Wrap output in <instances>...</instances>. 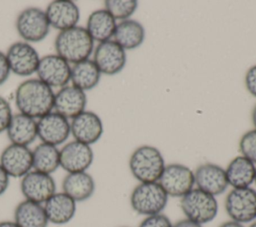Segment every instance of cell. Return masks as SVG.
<instances>
[{
  "label": "cell",
  "mask_w": 256,
  "mask_h": 227,
  "mask_svg": "<svg viewBox=\"0 0 256 227\" xmlns=\"http://www.w3.org/2000/svg\"><path fill=\"white\" fill-rule=\"evenodd\" d=\"M116 26V20L103 8L90 13L85 28L94 42L101 43L113 38Z\"/></svg>",
  "instance_id": "cb8c5ba5"
},
{
  "label": "cell",
  "mask_w": 256,
  "mask_h": 227,
  "mask_svg": "<svg viewBox=\"0 0 256 227\" xmlns=\"http://www.w3.org/2000/svg\"><path fill=\"white\" fill-rule=\"evenodd\" d=\"M6 132L12 144L28 146L38 137L37 121L20 112L13 114Z\"/></svg>",
  "instance_id": "7402d4cb"
},
{
  "label": "cell",
  "mask_w": 256,
  "mask_h": 227,
  "mask_svg": "<svg viewBox=\"0 0 256 227\" xmlns=\"http://www.w3.org/2000/svg\"><path fill=\"white\" fill-rule=\"evenodd\" d=\"M10 184V176L6 173V171L0 165V196L3 195Z\"/></svg>",
  "instance_id": "e575fe53"
},
{
  "label": "cell",
  "mask_w": 256,
  "mask_h": 227,
  "mask_svg": "<svg viewBox=\"0 0 256 227\" xmlns=\"http://www.w3.org/2000/svg\"><path fill=\"white\" fill-rule=\"evenodd\" d=\"M96 189L94 178L87 171L67 173L62 180V192L76 203L90 199Z\"/></svg>",
  "instance_id": "44dd1931"
},
{
  "label": "cell",
  "mask_w": 256,
  "mask_h": 227,
  "mask_svg": "<svg viewBox=\"0 0 256 227\" xmlns=\"http://www.w3.org/2000/svg\"><path fill=\"white\" fill-rule=\"evenodd\" d=\"M249 227H256V220L255 221H253L251 224H250V226Z\"/></svg>",
  "instance_id": "ab89813d"
},
{
  "label": "cell",
  "mask_w": 256,
  "mask_h": 227,
  "mask_svg": "<svg viewBox=\"0 0 256 227\" xmlns=\"http://www.w3.org/2000/svg\"><path fill=\"white\" fill-rule=\"evenodd\" d=\"M228 185L232 188L251 187L255 180L256 165L242 155L234 157L225 168Z\"/></svg>",
  "instance_id": "603a6c76"
},
{
  "label": "cell",
  "mask_w": 256,
  "mask_h": 227,
  "mask_svg": "<svg viewBox=\"0 0 256 227\" xmlns=\"http://www.w3.org/2000/svg\"><path fill=\"white\" fill-rule=\"evenodd\" d=\"M254 183L256 184V173H255V180H254Z\"/></svg>",
  "instance_id": "60d3db41"
},
{
  "label": "cell",
  "mask_w": 256,
  "mask_h": 227,
  "mask_svg": "<svg viewBox=\"0 0 256 227\" xmlns=\"http://www.w3.org/2000/svg\"><path fill=\"white\" fill-rule=\"evenodd\" d=\"M180 208L185 218L204 225L215 219L219 207L215 196L194 187L180 198Z\"/></svg>",
  "instance_id": "5b68a950"
},
{
  "label": "cell",
  "mask_w": 256,
  "mask_h": 227,
  "mask_svg": "<svg viewBox=\"0 0 256 227\" xmlns=\"http://www.w3.org/2000/svg\"><path fill=\"white\" fill-rule=\"evenodd\" d=\"M43 207L49 223L55 225L69 223L76 213V202L64 192L54 193Z\"/></svg>",
  "instance_id": "ffe728a7"
},
{
  "label": "cell",
  "mask_w": 256,
  "mask_h": 227,
  "mask_svg": "<svg viewBox=\"0 0 256 227\" xmlns=\"http://www.w3.org/2000/svg\"><path fill=\"white\" fill-rule=\"evenodd\" d=\"M86 105V93L73 85H66L55 94L53 109L67 119H73L85 111Z\"/></svg>",
  "instance_id": "ac0fdd59"
},
{
  "label": "cell",
  "mask_w": 256,
  "mask_h": 227,
  "mask_svg": "<svg viewBox=\"0 0 256 227\" xmlns=\"http://www.w3.org/2000/svg\"><path fill=\"white\" fill-rule=\"evenodd\" d=\"M239 151L242 156L256 165V129L245 132L239 140Z\"/></svg>",
  "instance_id": "f546056e"
},
{
  "label": "cell",
  "mask_w": 256,
  "mask_h": 227,
  "mask_svg": "<svg viewBox=\"0 0 256 227\" xmlns=\"http://www.w3.org/2000/svg\"><path fill=\"white\" fill-rule=\"evenodd\" d=\"M224 207L230 220L246 224L256 220V190L252 187L232 188L226 195Z\"/></svg>",
  "instance_id": "8992f818"
},
{
  "label": "cell",
  "mask_w": 256,
  "mask_h": 227,
  "mask_svg": "<svg viewBox=\"0 0 256 227\" xmlns=\"http://www.w3.org/2000/svg\"><path fill=\"white\" fill-rule=\"evenodd\" d=\"M145 39V28L134 19H127L117 23L113 40L125 51L133 50L142 45Z\"/></svg>",
  "instance_id": "484cf974"
},
{
  "label": "cell",
  "mask_w": 256,
  "mask_h": 227,
  "mask_svg": "<svg viewBox=\"0 0 256 227\" xmlns=\"http://www.w3.org/2000/svg\"><path fill=\"white\" fill-rule=\"evenodd\" d=\"M13 114L10 103L0 96V133L7 130Z\"/></svg>",
  "instance_id": "1f68e13d"
},
{
  "label": "cell",
  "mask_w": 256,
  "mask_h": 227,
  "mask_svg": "<svg viewBox=\"0 0 256 227\" xmlns=\"http://www.w3.org/2000/svg\"><path fill=\"white\" fill-rule=\"evenodd\" d=\"M0 165L10 178H22L33 169L32 150L28 146L11 143L1 152Z\"/></svg>",
  "instance_id": "5bb4252c"
},
{
  "label": "cell",
  "mask_w": 256,
  "mask_h": 227,
  "mask_svg": "<svg viewBox=\"0 0 256 227\" xmlns=\"http://www.w3.org/2000/svg\"><path fill=\"white\" fill-rule=\"evenodd\" d=\"M101 72L91 59H86L71 67L70 81L72 85L82 91H88L95 88L101 78Z\"/></svg>",
  "instance_id": "4316f807"
},
{
  "label": "cell",
  "mask_w": 256,
  "mask_h": 227,
  "mask_svg": "<svg viewBox=\"0 0 256 227\" xmlns=\"http://www.w3.org/2000/svg\"><path fill=\"white\" fill-rule=\"evenodd\" d=\"M173 227H203V225L196 223L192 220H189L187 218H184V219H181V220L177 221L176 223H174Z\"/></svg>",
  "instance_id": "d590c367"
},
{
  "label": "cell",
  "mask_w": 256,
  "mask_h": 227,
  "mask_svg": "<svg viewBox=\"0 0 256 227\" xmlns=\"http://www.w3.org/2000/svg\"><path fill=\"white\" fill-rule=\"evenodd\" d=\"M19 36L27 43H37L45 39L50 32L45 10L38 7H28L21 11L15 22Z\"/></svg>",
  "instance_id": "52a82bcc"
},
{
  "label": "cell",
  "mask_w": 256,
  "mask_h": 227,
  "mask_svg": "<svg viewBox=\"0 0 256 227\" xmlns=\"http://www.w3.org/2000/svg\"><path fill=\"white\" fill-rule=\"evenodd\" d=\"M19 227H48L43 204L24 199L14 209V220Z\"/></svg>",
  "instance_id": "d4e9b609"
},
{
  "label": "cell",
  "mask_w": 256,
  "mask_h": 227,
  "mask_svg": "<svg viewBox=\"0 0 256 227\" xmlns=\"http://www.w3.org/2000/svg\"><path fill=\"white\" fill-rule=\"evenodd\" d=\"M138 227H173V223L163 213L144 217Z\"/></svg>",
  "instance_id": "4dcf8cb0"
},
{
  "label": "cell",
  "mask_w": 256,
  "mask_h": 227,
  "mask_svg": "<svg viewBox=\"0 0 256 227\" xmlns=\"http://www.w3.org/2000/svg\"><path fill=\"white\" fill-rule=\"evenodd\" d=\"M55 93L53 89L38 78L21 82L15 91V104L19 112L39 119L52 112Z\"/></svg>",
  "instance_id": "6da1fadb"
},
{
  "label": "cell",
  "mask_w": 256,
  "mask_h": 227,
  "mask_svg": "<svg viewBox=\"0 0 256 227\" xmlns=\"http://www.w3.org/2000/svg\"><path fill=\"white\" fill-rule=\"evenodd\" d=\"M20 189L26 200L44 204L56 193V183L52 175L32 169L21 178Z\"/></svg>",
  "instance_id": "7c38bea8"
},
{
  "label": "cell",
  "mask_w": 256,
  "mask_h": 227,
  "mask_svg": "<svg viewBox=\"0 0 256 227\" xmlns=\"http://www.w3.org/2000/svg\"><path fill=\"white\" fill-rule=\"evenodd\" d=\"M37 134L42 143L58 146L71 134L70 122L66 117L52 111L37 120Z\"/></svg>",
  "instance_id": "2e32d148"
},
{
  "label": "cell",
  "mask_w": 256,
  "mask_h": 227,
  "mask_svg": "<svg viewBox=\"0 0 256 227\" xmlns=\"http://www.w3.org/2000/svg\"><path fill=\"white\" fill-rule=\"evenodd\" d=\"M51 27L63 31L77 26L80 19V10L75 2L70 0H54L45 10Z\"/></svg>",
  "instance_id": "d6986e66"
},
{
  "label": "cell",
  "mask_w": 256,
  "mask_h": 227,
  "mask_svg": "<svg viewBox=\"0 0 256 227\" xmlns=\"http://www.w3.org/2000/svg\"><path fill=\"white\" fill-rule=\"evenodd\" d=\"M0 227H19L14 221H0Z\"/></svg>",
  "instance_id": "74e56055"
},
{
  "label": "cell",
  "mask_w": 256,
  "mask_h": 227,
  "mask_svg": "<svg viewBox=\"0 0 256 227\" xmlns=\"http://www.w3.org/2000/svg\"><path fill=\"white\" fill-rule=\"evenodd\" d=\"M94 63L101 74L116 75L121 72L127 61L126 51L113 39L98 43L93 51Z\"/></svg>",
  "instance_id": "30bf717a"
},
{
  "label": "cell",
  "mask_w": 256,
  "mask_h": 227,
  "mask_svg": "<svg viewBox=\"0 0 256 227\" xmlns=\"http://www.w3.org/2000/svg\"><path fill=\"white\" fill-rule=\"evenodd\" d=\"M129 170L139 183L158 182L165 166L161 151L152 145L137 147L129 158Z\"/></svg>",
  "instance_id": "3957f363"
},
{
  "label": "cell",
  "mask_w": 256,
  "mask_h": 227,
  "mask_svg": "<svg viewBox=\"0 0 256 227\" xmlns=\"http://www.w3.org/2000/svg\"><path fill=\"white\" fill-rule=\"evenodd\" d=\"M33 170L52 174L60 167V150L57 146L46 143L38 144L32 150Z\"/></svg>",
  "instance_id": "83f0119b"
},
{
  "label": "cell",
  "mask_w": 256,
  "mask_h": 227,
  "mask_svg": "<svg viewBox=\"0 0 256 227\" xmlns=\"http://www.w3.org/2000/svg\"><path fill=\"white\" fill-rule=\"evenodd\" d=\"M158 183L168 197L181 198L195 187L194 172L181 163L166 164Z\"/></svg>",
  "instance_id": "ba28073f"
},
{
  "label": "cell",
  "mask_w": 256,
  "mask_h": 227,
  "mask_svg": "<svg viewBox=\"0 0 256 227\" xmlns=\"http://www.w3.org/2000/svg\"><path fill=\"white\" fill-rule=\"evenodd\" d=\"M38 79L51 88L66 86L71 77L70 64L57 54H48L40 58L36 71Z\"/></svg>",
  "instance_id": "8fae6325"
},
{
  "label": "cell",
  "mask_w": 256,
  "mask_h": 227,
  "mask_svg": "<svg viewBox=\"0 0 256 227\" xmlns=\"http://www.w3.org/2000/svg\"><path fill=\"white\" fill-rule=\"evenodd\" d=\"M93 160L91 146L79 141H70L60 149V167L67 173L87 171Z\"/></svg>",
  "instance_id": "9a60e30c"
},
{
  "label": "cell",
  "mask_w": 256,
  "mask_h": 227,
  "mask_svg": "<svg viewBox=\"0 0 256 227\" xmlns=\"http://www.w3.org/2000/svg\"><path fill=\"white\" fill-rule=\"evenodd\" d=\"M244 82L247 91L256 98V64L247 70L244 77Z\"/></svg>",
  "instance_id": "d6a6232c"
},
{
  "label": "cell",
  "mask_w": 256,
  "mask_h": 227,
  "mask_svg": "<svg viewBox=\"0 0 256 227\" xmlns=\"http://www.w3.org/2000/svg\"><path fill=\"white\" fill-rule=\"evenodd\" d=\"M168 195L158 182L138 183L130 194V206L142 216L162 213L168 203Z\"/></svg>",
  "instance_id": "277c9868"
},
{
  "label": "cell",
  "mask_w": 256,
  "mask_h": 227,
  "mask_svg": "<svg viewBox=\"0 0 256 227\" xmlns=\"http://www.w3.org/2000/svg\"><path fill=\"white\" fill-rule=\"evenodd\" d=\"M138 7L135 0H106L104 1V9H106L112 17L117 21L130 19Z\"/></svg>",
  "instance_id": "f1b7e54d"
},
{
  "label": "cell",
  "mask_w": 256,
  "mask_h": 227,
  "mask_svg": "<svg viewBox=\"0 0 256 227\" xmlns=\"http://www.w3.org/2000/svg\"><path fill=\"white\" fill-rule=\"evenodd\" d=\"M122 227H126V226H122Z\"/></svg>",
  "instance_id": "b9f144b4"
},
{
  "label": "cell",
  "mask_w": 256,
  "mask_h": 227,
  "mask_svg": "<svg viewBox=\"0 0 256 227\" xmlns=\"http://www.w3.org/2000/svg\"><path fill=\"white\" fill-rule=\"evenodd\" d=\"M251 118H252V123L256 129V105L254 106L253 110H252V114H251Z\"/></svg>",
  "instance_id": "f35d334b"
},
{
  "label": "cell",
  "mask_w": 256,
  "mask_h": 227,
  "mask_svg": "<svg viewBox=\"0 0 256 227\" xmlns=\"http://www.w3.org/2000/svg\"><path fill=\"white\" fill-rule=\"evenodd\" d=\"M194 172L195 187L213 196L223 194L229 187L225 168L218 164L206 162L197 166Z\"/></svg>",
  "instance_id": "4fadbf2b"
},
{
  "label": "cell",
  "mask_w": 256,
  "mask_h": 227,
  "mask_svg": "<svg viewBox=\"0 0 256 227\" xmlns=\"http://www.w3.org/2000/svg\"><path fill=\"white\" fill-rule=\"evenodd\" d=\"M103 131L102 120L93 111L85 110L70 122V132L74 140L90 146L101 138Z\"/></svg>",
  "instance_id": "e0dca14e"
},
{
  "label": "cell",
  "mask_w": 256,
  "mask_h": 227,
  "mask_svg": "<svg viewBox=\"0 0 256 227\" xmlns=\"http://www.w3.org/2000/svg\"><path fill=\"white\" fill-rule=\"evenodd\" d=\"M218 227H244V225L241 223L235 222L233 220H228V221H225L222 224H220Z\"/></svg>",
  "instance_id": "8d00e7d4"
},
{
  "label": "cell",
  "mask_w": 256,
  "mask_h": 227,
  "mask_svg": "<svg viewBox=\"0 0 256 227\" xmlns=\"http://www.w3.org/2000/svg\"><path fill=\"white\" fill-rule=\"evenodd\" d=\"M56 54L65 59L69 64H76L89 59L94 51V41L85 27L75 26L60 31L56 36Z\"/></svg>",
  "instance_id": "7a4b0ae2"
},
{
  "label": "cell",
  "mask_w": 256,
  "mask_h": 227,
  "mask_svg": "<svg viewBox=\"0 0 256 227\" xmlns=\"http://www.w3.org/2000/svg\"><path fill=\"white\" fill-rule=\"evenodd\" d=\"M11 73L6 54L0 51V86L3 85L9 78Z\"/></svg>",
  "instance_id": "836d02e7"
},
{
  "label": "cell",
  "mask_w": 256,
  "mask_h": 227,
  "mask_svg": "<svg viewBox=\"0 0 256 227\" xmlns=\"http://www.w3.org/2000/svg\"><path fill=\"white\" fill-rule=\"evenodd\" d=\"M11 72L18 76L28 77L36 73L40 57L36 49L25 41L10 45L5 53Z\"/></svg>",
  "instance_id": "9c48e42d"
}]
</instances>
